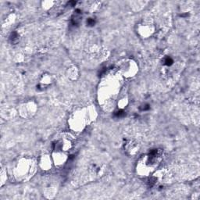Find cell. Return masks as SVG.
<instances>
[{
	"mask_svg": "<svg viewBox=\"0 0 200 200\" xmlns=\"http://www.w3.org/2000/svg\"><path fill=\"white\" fill-rule=\"evenodd\" d=\"M124 149L127 152V153L130 156H134L135 155L139 149L138 145L133 141H128L124 144Z\"/></svg>",
	"mask_w": 200,
	"mask_h": 200,
	"instance_id": "obj_1",
	"label": "cell"
},
{
	"mask_svg": "<svg viewBox=\"0 0 200 200\" xmlns=\"http://www.w3.org/2000/svg\"><path fill=\"white\" fill-rule=\"evenodd\" d=\"M10 40L11 41V42L13 44H16L19 41V34L17 33V32L13 31L10 37Z\"/></svg>",
	"mask_w": 200,
	"mask_h": 200,
	"instance_id": "obj_2",
	"label": "cell"
},
{
	"mask_svg": "<svg viewBox=\"0 0 200 200\" xmlns=\"http://www.w3.org/2000/svg\"><path fill=\"white\" fill-rule=\"evenodd\" d=\"M174 63V60L170 56H166L164 58V64L166 67H171Z\"/></svg>",
	"mask_w": 200,
	"mask_h": 200,
	"instance_id": "obj_3",
	"label": "cell"
},
{
	"mask_svg": "<svg viewBox=\"0 0 200 200\" xmlns=\"http://www.w3.org/2000/svg\"><path fill=\"white\" fill-rule=\"evenodd\" d=\"M115 117H117V118H121V117H123L125 116V112L124 111V110H122V109H120V110H118V111L115 112Z\"/></svg>",
	"mask_w": 200,
	"mask_h": 200,
	"instance_id": "obj_4",
	"label": "cell"
},
{
	"mask_svg": "<svg viewBox=\"0 0 200 200\" xmlns=\"http://www.w3.org/2000/svg\"><path fill=\"white\" fill-rule=\"evenodd\" d=\"M95 24V20L93 18H88L87 20V25L89 27H92Z\"/></svg>",
	"mask_w": 200,
	"mask_h": 200,
	"instance_id": "obj_5",
	"label": "cell"
},
{
	"mask_svg": "<svg viewBox=\"0 0 200 200\" xmlns=\"http://www.w3.org/2000/svg\"><path fill=\"white\" fill-rule=\"evenodd\" d=\"M149 108H150V106L149 104H145L143 106H141L140 107V109L141 110V111H146V110H149Z\"/></svg>",
	"mask_w": 200,
	"mask_h": 200,
	"instance_id": "obj_6",
	"label": "cell"
}]
</instances>
